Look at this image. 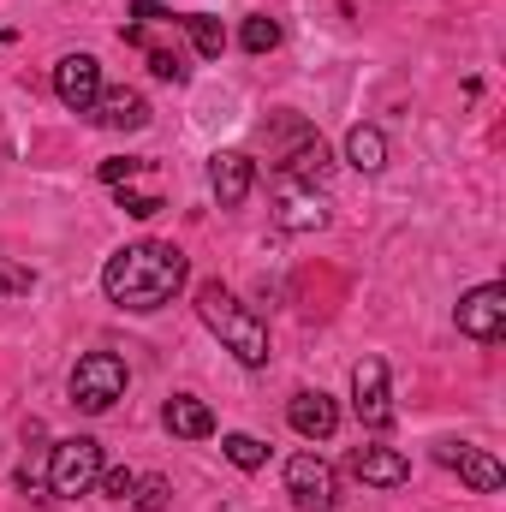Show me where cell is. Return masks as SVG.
Segmentation results:
<instances>
[{"instance_id":"1","label":"cell","mask_w":506,"mask_h":512,"mask_svg":"<svg viewBox=\"0 0 506 512\" xmlns=\"http://www.w3.org/2000/svg\"><path fill=\"white\" fill-rule=\"evenodd\" d=\"M185 256L173 251V245H155V239H143V245H126V251L108 256V268H102V292L120 304V310H137V316H149V310H161L179 286H185Z\"/></svg>"},{"instance_id":"2","label":"cell","mask_w":506,"mask_h":512,"mask_svg":"<svg viewBox=\"0 0 506 512\" xmlns=\"http://www.w3.org/2000/svg\"><path fill=\"white\" fill-rule=\"evenodd\" d=\"M197 316H203V328H209L245 370H262V364H268V328H262V316L245 310L221 280H203V286H197Z\"/></svg>"},{"instance_id":"3","label":"cell","mask_w":506,"mask_h":512,"mask_svg":"<svg viewBox=\"0 0 506 512\" xmlns=\"http://www.w3.org/2000/svg\"><path fill=\"white\" fill-rule=\"evenodd\" d=\"M48 495H60V501H78V495H90L96 489V477H102V441L96 435H72V441H54V453H48Z\"/></svg>"},{"instance_id":"4","label":"cell","mask_w":506,"mask_h":512,"mask_svg":"<svg viewBox=\"0 0 506 512\" xmlns=\"http://www.w3.org/2000/svg\"><path fill=\"white\" fill-rule=\"evenodd\" d=\"M126 387H131L126 358H114V352H84L78 370H72V405L90 411V417H102V411H114V405L126 399Z\"/></svg>"},{"instance_id":"5","label":"cell","mask_w":506,"mask_h":512,"mask_svg":"<svg viewBox=\"0 0 506 512\" xmlns=\"http://www.w3.org/2000/svg\"><path fill=\"white\" fill-rule=\"evenodd\" d=\"M286 495L298 501V512H334L340 507V483H334V465L322 453H298L286 465Z\"/></svg>"},{"instance_id":"6","label":"cell","mask_w":506,"mask_h":512,"mask_svg":"<svg viewBox=\"0 0 506 512\" xmlns=\"http://www.w3.org/2000/svg\"><path fill=\"white\" fill-rule=\"evenodd\" d=\"M459 334H471V340H501L506 334V286H471L465 298H459Z\"/></svg>"},{"instance_id":"7","label":"cell","mask_w":506,"mask_h":512,"mask_svg":"<svg viewBox=\"0 0 506 512\" xmlns=\"http://www.w3.org/2000/svg\"><path fill=\"white\" fill-rule=\"evenodd\" d=\"M54 96L72 108V114H90L96 96H102V60L96 54H66L54 66Z\"/></svg>"},{"instance_id":"8","label":"cell","mask_w":506,"mask_h":512,"mask_svg":"<svg viewBox=\"0 0 506 512\" xmlns=\"http://www.w3.org/2000/svg\"><path fill=\"white\" fill-rule=\"evenodd\" d=\"M352 405H358L364 429H387L393 423V393H387V364L381 358H364L352 370Z\"/></svg>"},{"instance_id":"9","label":"cell","mask_w":506,"mask_h":512,"mask_svg":"<svg viewBox=\"0 0 506 512\" xmlns=\"http://www.w3.org/2000/svg\"><path fill=\"white\" fill-rule=\"evenodd\" d=\"M435 459H441L447 471H459V483H471L477 495H495V489L506 483V471L483 453V447H471V441H441V447H435Z\"/></svg>"},{"instance_id":"10","label":"cell","mask_w":506,"mask_h":512,"mask_svg":"<svg viewBox=\"0 0 506 512\" xmlns=\"http://www.w3.org/2000/svg\"><path fill=\"white\" fill-rule=\"evenodd\" d=\"M251 185H256L251 155H239V149L209 155V191H215V203H221V209H239V203L251 197Z\"/></svg>"},{"instance_id":"11","label":"cell","mask_w":506,"mask_h":512,"mask_svg":"<svg viewBox=\"0 0 506 512\" xmlns=\"http://www.w3.org/2000/svg\"><path fill=\"white\" fill-rule=\"evenodd\" d=\"M286 423H292L304 441H328V435L340 429V405H334L322 387H316V393L304 387V393H292V405H286Z\"/></svg>"},{"instance_id":"12","label":"cell","mask_w":506,"mask_h":512,"mask_svg":"<svg viewBox=\"0 0 506 512\" xmlns=\"http://www.w3.org/2000/svg\"><path fill=\"white\" fill-rule=\"evenodd\" d=\"M352 477L370 483V489H399V483L411 477V459H405L399 447H358V453H352Z\"/></svg>"},{"instance_id":"13","label":"cell","mask_w":506,"mask_h":512,"mask_svg":"<svg viewBox=\"0 0 506 512\" xmlns=\"http://www.w3.org/2000/svg\"><path fill=\"white\" fill-rule=\"evenodd\" d=\"M90 120L102 131H143L149 126V102L137 90H102L96 108H90Z\"/></svg>"},{"instance_id":"14","label":"cell","mask_w":506,"mask_h":512,"mask_svg":"<svg viewBox=\"0 0 506 512\" xmlns=\"http://www.w3.org/2000/svg\"><path fill=\"white\" fill-rule=\"evenodd\" d=\"M161 417H167V429H173L179 441H203V435H215V411H209L203 399H191V393H173Z\"/></svg>"},{"instance_id":"15","label":"cell","mask_w":506,"mask_h":512,"mask_svg":"<svg viewBox=\"0 0 506 512\" xmlns=\"http://www.w3.org/2000/svg\"><path fill=\"white\" fill-rule=\"evenodd\" d=\"M322 221H328V209L316 203V191H310V185H292V179H280V227L304 233V227H322Z\"/></svg>"},{"instance_id":"16","label":"cell","mask_w":506,"mask_h":512,"mask_svg":"<svg viewBox=\"0 0 506 512\" xmlns=\"http://www.w3.org/2000/svg\"><path fill=\"white\" fill-rule=\"evenodd\" d=\"M346 161L358 167V173H381L387 167V137L376 126H352L346 131Z\"/></svg>"},{"instance_id":"17","label":"cell","mask_w":506,"mask_h":512,"mask_svg":"<svg viewBox=\"0 0 506 512\" xmlns=\"http://www.w3.org/2000/svg\"><path fill=\"white\" fill-rule=\"evenodd\" d=\"M185 30H191V42H197V54H203V60H221L227 30H221V18H215V12H191V18H185Z\"/></svg>"},{"instance_id":"18","label":"cell","mask_w":506,"mask_h":512,"mask_svg":"<svg viewBox=\"0 0 506 512\" xmlns=\"http://www.w3.org/2000/svg\"><path fill=\"white\" fill-rule=\"evenodd\" d=\"M239 42H245V54H274V48H280V24H274L268 12H251L245 30H239Z\"/></svg>"},{"instance_id":"19","label":"cell","mask_w":506,"mask_h":512,"mask_svg":"<svg viewBox=\"0 0 506 512\" xmlns=\"http://www.w3.org/2000/svg\"><path fill=\"white\" fill-rule=\"evenodd\" d=\"M221 453H227L239 471H262V465H268V447H262L256 435H227V441H221Z\"/></svg>"},{"instance_id":"20","label":"cell","mask_w":506,"mask_h":512,"mask_svg":"<svg viewBox=\"0 0 506 512\" xmlns=\"http://www.w3.org/2000/svg\"><path fill=\"white\" fill-rule=\"evenodd\" d=\"M149 72H155V78H167V84H179L191 66H185V54H179V48H149Z\"/></svg>"},{"instance_id":"21","label":"cell","mask_w":506,"mask_h":512,"mask_svg":"<svg viewBox=\"0 0 506 512\" xmlns=\"http://www.w3.org/2000/svg\"><path fill=\"white\" fill-rule=\"evenodd\" d=\"M167 495H173V489H167L161 477H137V489H131V501H137L143 512H161L167 507Z\"/></svg>"},{"instance_id":"22","label":"cell","mask_w":506,"mask_h":512,"mask_svg":"<svg viewBox=\"0 0 506 512\" xmlns=\"http://www.w3.org/2000/svg\"><path fill=\"white\" fill-rule=\"evenodd\" d=\"M120 209L137 215V221H149V215H161V197H155V191H126V185H120Z\"/></svg>"},{"instance_id":"23","label":"cell","mask_w":506,"mask_h":512,"mask_svg":"<svg viewBox=\"0 0 506 512\" xmlns=\"http://www.w3.org/2000/svg\"><path fill=\"white\" fill-rule=\"evenodd\" d=\"M96 489H102L108 501H131V489H137V477H131V471H108V465H102V477H96Z\"/></svg>"},{"instance_id":"24","label":"cell","mask_w":506,"mask_h":512,"mask_svg":"<svg viewBox=\"0 0 506 512\" xmlns=\"http://www.w3.org/2000/svg\"><path fill=\"white\" fill-rule=\"evenodd\" d=\"M30 286H36V274H30V268H18V262H6V256H0V292H6V298H12V292H30Z\"/></svg>"},{"instance_id":"25","label":"cell","mask_w":506,"mask_h":512,"mask_svg":"<svg viewBox=\"0 0 506 512\" xmlns=\"http://www.w3.org/2000/svg\"><path fill=\"white\" fill-rule=\"evenodd\" d=\"M143 167H149V161H102V185H126V179H137V173H143Z\"/></svg>"},{"instance_id":"26","label":"cell","mask_w":506,"mask_h":512,"mask_svg":"<svg viewBox=\"0 0 506 512\" xmlns=\"http://www.w3.org/2000/svg\"><path fill=\"white\" fill-rule=\"evenodd\" d=\"M131 18H137V24H161V18H173V12H167L161 0H137V6H131Z\"/></svg>"}]
</instances>
